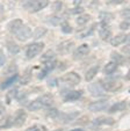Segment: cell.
I'll list each match as a JSON object with an SVG mask.
<instances>
[{
  "label": "cell",
  "mask_w": 130,
  "mask_h": 131,
  "mask_svg": "<svg viewBox=\"0 0 130 131\" xmlns=\"http://www.w3.org/2000/svg\"><path fill=\"white\" fill-rule=\"evenodd\" d=\"M48 6V0H28L25 4V8L30 13H36Z\"/></svg>",
  "instance_id": "1"
},
{
  "label": "cell",
  "mask_w": 130,
  "mask_h": 131,
  "mask_svg": "<svg viewBox=\"0 0 130 131\" xmlns=\"http://www.w3.org/2000/svg\"><path fill=\"white\" fill-rule=\"evenodd\" d=\"M43 49H44V43L42 42H35L29 44L27 48V58H29V59L35 58L37 54H39L43 51Z\"/></svg>",
  "instance_id": "2"
},
{
  "label": "cell",
  "mask_w": 130,
  "mask_h": 131,
  "mask_svg": "<svg viewBox=\"0 0 130 131\" xmlns=\"http://www.w3.org/2000/svg\"><path fill=\"white\" fill-rule=\"evenodd\" d=\"M32 35H33V31H32V29H30V27H28V26H22V27L20 28L16 32H15L16 38L19 41H21V42L27 41L28 38H30V36H32Z\"/></svg>",
  "instance_id": "3"
},
{
  "label": "cell",
  "mask_w": 130,
  "mask_h": 131,
  "mask_svg": "<svg viewBox=\"0 0 130 131\" xmlns=\"http://www.w3.org/2000/svg\"><path fill=\"white\" fill-rule=\"evenodd\" d=\"M62 80L64 82H66V84L71 85V86H74V85H78L81 81V78L76 72H69V73L64 74L63 77H62Z\"/></svg>",
  "instance_id": "4"
},
{
  "label": "cell",
  "mask_w": 130,
  "mask_h": 131,
  "mask_svg": "<svg viewBox=\"0 0 130 131\" xmlns=\"http://www.w3.org/2000/svg\"><path fill=\"white\" fill-rule=\"evenodd\" d=\"M102 87L107 92H116L122 88V84L116 80H111V81H105L102 84Z\"/></svg>",
  "instance_id": "5"
},
{
  "label": "cell",
  "mask_w": 130,
  "mask_h": 131,
  "mask_svg": "<svg viewBox=\"0 0 130 131\" xmlns=\"http://www.w3.org/2000/svg\"><path fill=\"white\" fill-rule=\"evenodd\" d=\"M88 53H89V47L87 44H81L76 49V51L73 53V58L74 59H80V58H84L85 56H87Z\"/></svg>",
  "instance_id": "6"
},
{
  "label": "cell",
  "mask_w": 130,
  "mask_h": 131,
  "mask_svg": "<svg viewBox=\"0 0 130 131\" xmlns=\"http://www.w3.org/2000/svg\"><path fill=\"white\" fill-rule=\"evenodd\" d=\"M26 119H27V114L23 110H17L16 115H15L14 119H13V124L15 126H21L25 124Z\"/></svg>",
  "instance_id": "7"
},
{
  "label": "cell",
  "mask_w": 130,
  "mask_h": 131,
  "mask_svg": "<svg viewBox=\"0 0 130 131\" xmlns=\"http://www.w3.org/2000/svg\"><path fill=\"white\" fill-rule=\"evenodd\" d=\"M99 34H100L101 40H103V41L109 40V37L112 36V30L109 29L107 23L101 22V28H100V30H99Z\"/></svg>",
  "instance_id": "8"
},
{
  "label": "cell",
  "mask_w": 130,
  "mask_h": 131,
  "mask_svg": "<svg viewBox=\"0 0 130 131\" xmlns=\"http://www.w3.org/2000/svg\"><path fill=\"white\" fill-rule=\"evenodd\" d=\"M88 89L93 96H101V95H103V87H102V84H101V82L89 85Z\"/></svg>",
  "instance_id": "9"
},
{
  "label": "cell",
  "mask_w": 130,
  "mask_h": 131,
  "mask_svg": "<svg viewBox=\"0 0 130 131\" xmlns=\"http://www.w3.org/2000/svg\"><path fill=\"white\" fill-rule=\"evenodd\" d=\"M56 65H57V62H56V60H51V62L47 63L45 67L42 70V71L39 72V74L37 75V77H38V79H43V78H44L50 71H52V70L56 67Z\"/></svg>",
  "instance_id": "10"
},
{
  "label": "cell",
  "mask_w": 130,
  "mask_h": 131,
  "mask_svg": "<svg viewBox=\"0 0 130 131\" xmlns=\"http://www.w3.org/2000/svg\"><path fill=\"white\" fill-rule=\"evenodd\" d=\"M73 41H64V42L59 43L58 47H57V50H58L61 53H67L73 47Z\"/></svg>",
  "instance_id": "11"
},
{
  "label": "cell",
  "mask_w": 130,
  "mask_h": 131,
  "mask_svg": "<svg viewBox=\"0 0 130 131\" xmlns=\"http://www.w3.org/2000/svg\"><path fill=\"white\" fill-rule=\"evenodd\" d=\"M107 106H108V102H106V101H96L89 104L88 109L91 111H101L105 108H107Z\"/></svg>",
  "instance_id": "12"
},
{
  "label": "cell",
  "mask_w": 130,
  "mask_h": 131,
  "mask_svg": "<svg viewBox=\"0 0 130 131\" xmlns=\"http://www.w3.org/2000/svg\"><path fill=\"white\" fill-rule=\"evenodd\" d=\"M22 26H23V22L21 19H15V20L9 22V25H8V30H9L11 32H13V34H15Z\"/></svg>",
  "instance_id": "13"
},
{
  "label": "cell",
  "mask_w": 130,
  "mask_h": 131,
  "mask_svg": "<svg viewBox=\"0 0 130 131\" xmlns=\"http://www.w3.org/2000/svg\"><path fill=\"white\" fill-rule=\"evenodd\" d=\"M81 95H83V91H72L66 93V95L64 96V100L65 101H76Z\"/></svg>",
  "instance_id": "14"
},
{
  "label": "cell",
  "mask_w": 130,
  "mask_h": 131,
  "mask_svg": "<svg viewBox=\"0 0 130 131\" xmlns=\"http://www.w3.org/2000/svg\"><path fill=\"white\" fill-rule=\"evenodd\" d=\"M94 124H96V125H102V124L103 125H112V124H114V119L111 117L101 116L94 119Z\"/></svg>",
  "instance_id": "15"
},
{
  "label": "cell",
  "mask_w": 130,
  "mask_h": 131,
  "mask_svg": "<svg viewBox=\"0 0 130 131\" xmlns=\"http://www.w3.org/2000/svg\"><path fill=\"white\" fill-rule=\"evenodd\" d=\"M99 69H100V67H99L98 65H95V66L91 67L88 71L86 72V74H85V80H86V81H91V80H93L94 77L98 74Z\"/></svg>",
  "instance_id": "16"
},
{
  "label": "cell",
  "mask_w": 130,
  "mask_h": 131,
  "mask_svg": "<svg viewBox=\"0 0 130 131\" xmlns=\"http://www.w3.org/2000/svg\"><path fill=\"white\" fill-rule=\"evenodd\" d=\"M117 70V64H116L115 62H109V63H107V64L105 65V67H103V72H105L106 74H113L114 72Z\"/></svg>",
  "instance_id": "17"
},
{
  "label": "cell",
  "mask_w": 130,
  "mask_h": 131,
  "mask_svg": "<svg viewBox=\"0 0 130 131\" xmlns=\"http://www.w3.org/2000/svg\"><path fill=\"white\" fill-rule=\"evenodd\" d=\"M43 103H42V101H41V99H36V100H34L33 102H30L29 104H28V109H29L30 111H36V110H38V109H42L43 108Z\"/></svg>",
  "instance_id": "18"
},
{
  "label": "cell",
  "mask_w": 130,
  "mask_h": 131,
  "mask_svg": "<svg viewBox=\"0 0 130 131\" xmlns=\"http://www.w3.org/2000/svg\"><path fill=\"white\" fill-rule=\"evenodd\" d=\"M125 107H127V104H125L124 101L122 102H117V103L113 104V106L109 108V113H117V111H122L125 109Z\"/></svg>",
  "instance_id": "19"
},
{
  "label": "cell",
  "mask_w": 130,
  "mask_h": 131,
  "mask_svg": "<svg viewBox=\"0 0 130 131\" xmlns=\"http://www.w3.org/2000/svg\"><path fill=\"white\" fill-rule=\"evenodd\" d=\"M125 41V36L123 34H118L116 35L115 37H113L111 41V44L113 45V47H117V45L122 44V42H124Z\"/></svg>",
  "instance_id": "20"
},
{
  "label": "cell",
  "mask_w": 130,
  "mask_h": 131,
  "mask_svg": "<svg viewBox=\"0 0 130 131\" xmlns=\"http://www.w3.org/2000/svg\"><path fill=\"white\" fill-rule=\"evenodd\" d=\"M7 49L12 54H16L20 51V47L14 42V41H8L7 42Z\"/></svg>",
  "instance_id": "21"
},
{
  "label": "cell",
  "mask_w": 130,
  "mask_h": 131,
  "mask_svg": "<svg viewBox=\"0 0 130 131\" xmlns=\"http://www.w3.org/2000/svg\"><path fill=\"white\" fill-rule=\"evenodd\" d=\"M91 20V15L89 14H81L77 17V25L79 26H85L86 23Z\"/></svg>",
  "instance_id": "22"
},
{
  "label": "cell",
  "mask_w": 130,
  "mask_h": 131,
  "mask_svg": "<svg viewBox=\"0 0 130 131\" xmlns=\"http://www.w3.org/2000/svg\"><path fill=\"white\" fill-rule=\"evenodd\" d=\"M99 17L101 19V22L107 23V25H108V22H111V21L114 19L113 14H111V13H107V12H101L100 15H99Z\"/></svg>",
  "instance_id": "23"
},
{
  "label": "cell",
  "mask_w": 130,
  "mask_h": 131,
  "mask_svg": "<svg viewBox=\"0 0 130 131\" xmlns=\"http://www.w3.org/2000/svg\"><path fill=\"white\" fill-rule=\"evenodd\" d=\"M39 99H41L42 103H43L44 107H50L52 103H54V97H52L50 94H45V95H43V96H41Z\"/></svg>",
  "instance_id": "24"
},
{
  "label": "cell",
  "mask_w": 130,
  "mask_h": 131,
  "mask_svg": "<svg viewBox=\"0 0 130 131\" xmlns=\"http://www.w3.org/2000/svg\"><path fill=\"white\" fill-rule=\"evenodd\" d=\"M54 57H55V52L52 51V50H49V51H47L41 57V62L42 63H49L54 59Z\"/></svg>",
  "instance_id": "25"
},
{
  "label": "cell",
  "mask_w": 130,
  "mask_h": 131,
  "mask_svg": "<svg viewBox=\"0 0 130 131\" xmlns=\"http://www.w3.org/2000/svg\"><path fill=\"white\" fill-rule=\"evenodd\" d=\"M17 78H19V77H17V74H14V75L9 77L5 82H3V85L0 86V88H1V89H5V88H7V87H9L11 85H13V82H14L15 80H17Z\"/></svg>",
  "instance_id": "26"
},
{
  "label": "cell",
  "mask_w": 130,
  "mask_h": 131,
  "mask_svg": "<svg viewBox=\"0 0 130 131\" xmlns=\"http://www.w3.org/2000/svg\"><path fill=\"white\" fill-rule=\"evenodd\" d=\"M16 72H17V66L13 63V64H11L9 66L7 67V70L5 71V74H7V75H9V77H12V75L16 74Z\"/></svg>",
  "instance_id": "27"
},
{
  "label": "cell",
  "mask_w": 130,
  "mask_h": 131,
  "mask_svg": "<svg viewBox=\"0 0 130 131\" xmlns=\"http://www.w3.org/2000/svg\"><path fill=\"white\" fill-rule=\"evenodd\" d=\"M112 60L113 62H115L116 64H122L123 62H124V59H123V57L121 56L118 52H112Z\"/></svg>",
  "instance_id": "28"
},
{
  "label": "cell",
  "mask_w": 130,
  "mask_h": 131,
  "mask_svg": "<svg viewBox=\"0 0 130 131\" xmlns=\"http://www.w3.org/2000/svg\"><path fill=\"white\" fill-rule=\"evenodd\" d=\"M30 80V71H26L25 73L22 74V77L20 78V84L21 85H27Z\"/></svg>",
  "instance_id": "29"
},
{
  "label": "cell",
  "mask_w": 130,
  "mask_h": 131,
  "mask_svg": "<svg viewBox=\"0 0 130 131\" xmlns=\"http://www.w3.org/2000/svg\"><path fill=\"white\" fill-rule=\"evenodd\" d=\"M45 32H47V29H45V28L38 27L34 32H33V37H34V38H38V37H42V36H43Z\"/></svg>",
  "instance_id": "30"
},
{
  "label": "cell",
  "mask_w": 130,
  "mask_h": 131,
  "mask_svg": "<svg viewBox=\"0 0 130 131\" xmlns=\"http://www.w3.org/2000/svg\"><path fill=\"white\" fill-rule=\"evenodd\" d=\"M61 27H62V31L65 32V34H71V32L73 31L72 27L69 25V22H66V21H64V22H62Z\"/></svg>",
  "instance_id": "31"
},
{
  "label": "cell",
  "mask_w": 130,
  "mask_h": 131,
  "mask_svg": "<svg viewBox=\"0 0 130 131\" xmlns=\"http://www.w3.org/2000/svg\"><path fill=\"white\" fill-rule=\"evenodd\" d=\"M76 116H78V113H72V114L63 115V116H62V119H63V122H70V121H72V118H74Z\"/></svg>",
  "instance_id": "32"
},
{
  "label": "cell",
  "mask_w": 130,
  "mask_h": 131,
  "mask_svg": "<svg viewBox=\"0 0 130 131\" xmlns=\"http://www.w3.org/2000/svg\"><path fill=\"white\" fill-rule=\"evenodd\" d=\"M26 131H47V129L42 125H33L30 128H28Z\"/></svg>",
  "instance_id": "33"
},
{
  "label": "cell",
  "mask_w": 130,
  "mask_h": 131,
  "mask_svg": "<svg viewBox=\"0 0 130 131\" xmlns=\"http://www.w3.org/2000/svg\"><path fill=\"white\" fill-rule=\"evenodd\" d=\"M121 15H122L124 19H127V20L130 21V9H129V8H127V9H123L122 13H121Z\"/></svg>",
  "instance_id": "34"
},
{
  "label": "cell",
  "mask_w": 130,
  "mask_h": 131,
  "mask_svg": "<svg viewBox=\"0 0 130 131\" xmlns=\"http://www.w3.org/2000/svg\"><path fill=\"white\" fill-rule=\"evenodd\" d=\"M47 115L49 117H56L57 115H58V110H57V109H50L47 113Z\"/></svg>",
  "instance_id": "35"
},
{
  "label": "cell",
  "mask_w": 130,
  "mask_h": 131,
  "mask_svg": "<svg viewBox=\"0 0 130 131\" xmlns=\"http://www.w3.org/2000/svg\"><path fill=\"white\" fill-rule=\"evenodd\" d=\"M5 63H6V56L4 54L3 50H0V67L5 65Z\"/></svg>",
  "instance_id": "36"
},
{
  "label": "cell",
  "mask_w": 130,
  "mask_h": 131,
  "mask_svg": "<svg viewBox=\"0 0 130 131\" xmlns=\"http://www.w3.org/2000/svg\"><path fill=\"white\" fill-rule=\"evenodd\" d=\"M120 27H121V29H123V30L128 29V28L130 27V21H129V20H127V21H123V22H121Z\"/></svg>",
  "instance_id": "37"
},
{
  "label": "cell",
  "mask_w": 130,
  "mask_h": 131,
  "mask_svg": "<svg viewBox=\"0 0 130 131\" xmlns=\"http://www.w3.org/2000/svg\"><path fill=\"white\" fill-rule=\"evenodd\" d=\"M62 8V3L61 1H56V3L52 4V9L54 10H61Z\"/></svg>",
  "instance_id": "38"
},
{
  "label": "cell",
  "mask_w": 130,
  "mask_h": 131,
  "mask_svg": "<svg viewBox=\"0 0 130 131\" xmlns=\"http://www.w3.org/2000/svg\"><path fill=\"white\" fill-rule=\"evenodd\" d=\"M76 123H77V124H87V123H88V117H87V116L81 117V118L78 119Z\"/></svg>",
  "instance_id": "39"
},
{
  "label": "cell",
  "mask_w": 130,
  "mask_h": 131,
  "mask_svg": "<svg viewBox=\"0 0 130 131\" xmlns=\"http://www.w3.org/2000/svg\"><path fill=\"white\" fill-rule=\"evenodd\" d=\"M122 52L124 54H130V44H127L122 48Z\"/></svg>",
  "instance_id": "40"
},
{
  "label": "cell",
  "mask_w": 130,
  "mask_h": 131,
  "mask_svg": "<svg viewBox=\"0 0 130 131\" xmlns=\"http://www.w3.org/2000/svg\"><path fill=\"white\" fill-rule=\"evenodd\" d=\"M16 94V91H12V92H9L7 94V102L8 103H11V100H12V97L14 96V95Z\"/></svg>",
  "instance_id": "41"
},
{
  "label": "cell",
  "mask_w": 130,
  "mask_h": 131,
  "mask_svg": "<svg viewBox=\"0 0 130 131\" xmlns=\"http://www.w3.org/2000/svg\"><path fill=\"white\" fill-rule=\"evenodd\" d=\"M5 111H6L5 106H4V104H1V103H0V117H1L4 114H5Z\"/></svg>",
  "instance_id": "42"
},
{
  "label": "cell",
  "mask_w": 130,
  "mask_h": 131,
  "mask_svg": "<svg viewBox=\"0 0 130 131\" xmlns=\"http://www.w3.org/2000/svg\"><path fill=\"white\" fill-rule=\"evenodd\" d=\"M73 13H83V8L81 7H76L73 10H72Z\"/></svg>",
  "instance_id": "43"
},
{
  "label": "cell",
  "mask_w": 130,
  "mask_h": 131,
  "mask_svg": "<svg viewBox=\"0 0 130 131\" xmlns=\"http://www.w3.org/2000/svg\"><path fill=\"white\" fill-rule=\"evenodd\" d=\"M113 3L116 4V5H120V4L124 3V0H113Z\"/></svg>",
  "instance_id": "44"
},
{
  "label": "cell",
  "mask_w": 130,
  "mask_h": 131,
  "mask_svg": "<svg viewBox=\"0 0 130 131\" xmlns=\"http://www.w3.org/2000/svg\"><path fill=\"white\" fill-rule=\"evenodd\" d=\"M125 79H127V80H130V70L128 71V73L125 74Z\"/></svg>",
  "instance_id": "45"
},
{
  "label": "cell",
  "mask_w": 130,
  "mask_h": 131,
  "mask_svg": "<svg viewBox=\"0 0 130 131\" xmlns=\"http://www.w3.org/2000/svg\"><path fill=\"white\" fill-rule=\"evenodd\" d=\"M125 41H127V42H129V43H130V34H128L127 36H125Z\"/></svg>",
  "instance_id": "46"
},
{
  "label": "cell",
  "mask_w": 130,
  "mask_h": 131,
  "mask_svg": "<svg viewBox=\"0 0 130 131\" xmlns=\"http://www.w3.org/2000/svg\"><path fill=\"white\" fill-rule=\"evenodd\" d=\"M129 93H130V89H129Z\"/></svg>",
  "instance_id": "47"
},
{
  "label": "cell",
  "mask_w": 130,
  "mask_h": 131,
  "mask_svg": "<svg viewBox=\"0 0 130 131\" xmlns=\"http://www.w3.org/2000/svg\"><path fill=\"white\" fill-rule=\"evenodd\" d=\"M16 1H17V0H16Z\"/></svg>",
  "instance_id": "48"
}]
</instances>
